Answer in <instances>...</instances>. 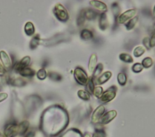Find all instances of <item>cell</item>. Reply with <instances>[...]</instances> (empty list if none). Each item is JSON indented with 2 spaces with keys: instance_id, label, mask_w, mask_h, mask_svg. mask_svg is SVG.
Segmentation results:
<instances>
[{
  "instance_id": "obj_39",
  "label": "cell",
  "mask_w": 155,
  "mask_h": 137,
  "mask_svg": "<svg viewBox=\"0 0 155 137\" xmlns=\"http://www.w3.org/2000/svg\"><path fill=\"white\" fill-rule=\"evenodd\" d=\"M0 137H5V136H4V135H2L1 133L0 132Z\"/></svg>"
},
{
  "instance_id": "obj_22",
  "label": "cell",
  "mask_w": 155,
  "mask_h": 137,
  "mask_svg": "<svg viewBox=\"0 0 155 137\" xmlns=\"http://www.w3.org/2000/svg\"><path fill=\"white\" fill-rule=\"evenodd\" d=\"M78 97L80 98H81V99H82L84 100H88L90 98V94L87 92L84 91V90H79V91H78Z\"/></svg>"
},
{
  "instance_id": "obj_24",
  "label": "cell",
  "mask_w": 155,
  "mask_h": 137,
  "mask_svg": "<svg viewBox=\"0 0 155 137\" xmlns=\"http://www.w3.org/2000/svg\"><path fill=\"white\" fill-rule=\"evenodd\" d=\"M39 42V36L38 34H36V36H33V37L30 41V48L31 49L35 48L38 45Z\"/></svg>"
},
{
  "instance_id": "obj_19",
  "label": "cell",
  "mask_w": 155,
  "mask_h": 137,
  "mask_svg": "<svg viewBox=\"0 0 155 137\" xmlns=\"http://www.w3.org/2000/svg\"><path fill=\"white\" fill-rule=\"evenodd\" d=\"M145 51V48L143 46H139L135 48L133 51V55L134 56L136 57H140Z\"/></svg>"
},
{
  "instance_id": "obj_40",
  "label": "cell",
  "mask_w": 155,
  "mask_h": 137,
  "mask_svg": "<svg viewBox=\"0 0 155 137\" xmlns=\"http://www.w3.org/2000/svg\"><path fill=\"white\" fill-rule=\"evenodd\" d=\"M153 13H154V16H155V6H154V10H153Z\"/></svg>"
},
{
  "instance_id": "obj_10",
  "label": "cell",
  "mask_w": 155,
  "mask_h": 137,
  "mask_svg": "<svg viewBox=\"0 0 155 137\" xmlns=\"http://www.w3.org/2000/svg\"><path fill=\"white\" fill-rule=\"evenodd\" d=\"M111 72L110 71H107L103 73L99 77H98L96 80V84H102L107 81L110 77H111Z\"/></svg>"
},
{
  "instance_id": "obj_8",
  "label": "cell",
  "mask_w": 155,
  "mask_h": 137,
  "mask_svg": "<svg viewBox=\"0 0 155 137\" xmlns=\"http://www.w3.org/2000/svg\"><path fill=\"white\" fill-rule=\"evenodd\" d=\"M30 60H31V59L29 56H25L23 57L19 62L16 63V64L14 66V69L16 71L19 72L20 70L25 68H27L30 64Z\"/></svg>"
},
{
  "instance_id": "obj_33",
  "label": "cell",
  "mask_w": 155,
  "mask_h": 137,
  "mask_svg": "<svg viewBox=\"0 0 155 137\" xmlns=\"http://www.w3.org/2000/svg\"><path fill=\"white\" fill-rule=\"evenodd\" d=\"M49 76H50V78H51L53 80L59 81V80H61V76L59 74H58L57 73H55V72L50 73Z\"/></svg>"
},
{
  "instance_id": "obj_12",
  "label": "cell",
  "mask_w": 155,
  "mask_h": 137,
  "mask_svg": "<svg viewBox=\"0 0 155 137\" xmlns=\"http://www.w3.org/2000/svg\"><path fill=\"white\" fill-rule=\"evenodd\" d=\"M108 25V23L107 17L105 13L104 12L101 13L100 15L99 26L102 30H105L107 28Z\"/></svg>"
},
{
  "instance_id": "obj_35",
  "label": "cell",
  "mask_w": 155,
  "mask_h": 137,
  "mask_svg": "<svg viewBox=\"0 0 155 137\" xmlns=\"http://www.w3.org/2000/svg\"><path fill=\"white\" fill-rule=\"evenodd\" d=\"M7 97H8V94L7 93H5V92L0 93V103L6 100Z\"/></svg>"
},
{
  "instance_id": "obj_28",
  "label": "cell",
  "mask_w": 155,
  "mask_h": 137,
  "mask_svg": "<svg viewBox=\"0 0 155 137\" xmlns=\"http://www.w3.org/2000/svg\"><path fill=\"white\" fill-rule=\"evenodd\" d=\"M37 77L39 79V80H44L47 77V72L45 70V69L44 68H41L39 70H38V71L37 72Z\"/></svg>"
},
{
  "instance_id": "obj_34",
  "label": "cell",
  "mask_w": 155,
  "mask_h": 137,
  "mask_svg": "<svg viewBox=\"0 0 155 137\" xmlns=\"http://www.w3.org/2000/svg\"><path fill=\"white\" fill-rule=\"evenodd\" d=\"M150 47L155 46V32L153 33L150 40Z\"/></svg>"
},
{
  "instance_id": "obj_38",
  "label": "cell",
  "mask_w": 155,
  "mask_h": 137,
  "mask_svg": "<svg viewBox=\"0 0 155 137\" xmlns=\"http://www.w3.org/2000/svg\"><path fill=\"white\" fill-rule=\"evenodd\" d=\"M93 137H99V136H98V135H97L96 133H94V134L93 135Z\"/></svg>"
},
{
  "instance_id": "obj_18",
  "label": "cell",
  "mask_w": 155,
  "mask_h": 137,
  "mask_svg": "<svg viewBox=\"0 0 155 137\" xmlns=\"http://www.w3.org/2000/svg\"><path fill=\"white\" fill-rule=\"evenodd\" d=\"M80 36L82 39H84L85 40H88L93 38V34L92 32L91 31H90L89 30L84 29V30H82Z\"/></svg>"
},
{
  "instance_id": "obj_14",
  "label": "cell",
  "mask_w": 155,
  "mask_h": 137,
  "mask_svg": "<svg viewBox=\"0 0 155 137\" xmlns=\"http://www.w3.org/2000/svg\"><path fill=\"white\" fill-rule=\"evenodd\" d=\"M18 72L23 77H32L35 74V70L28 67L20 70Z\"/></svg>"
},
{
  "instance_id": "obj_31",
  "label": "cell",
  "mask_w": 155,
  "mask_h": 137,
  "mask_svg": "<svg viewBox=\"0 0 155 137\" xmlns=\"http://www.w3.org/2000/svg\"><path fill=\"white\" fill-rule=\"evenodd\" d=\"M131 69H132V70H133V72L137 73V72H141V71L143 70V66L142 65V64L139 63H135V64H134V65H133Z\"/></svg>"
},
{
  "instance_id": "obj_17",
  "label": "cell",
  "mask_w": 155,
  "mask_h": 137,
  "mask_svg": "<svg viewBox=\"0 0 155 137\" xmlns=\"http://www.w3.org/2000/svg\"><path fill=\"white\" fill-rule=\"evenodd\" d=\"M85 11V19H87L88 20H93L96 19L97 13L93 10V9H86L84 10Z\"/></svg>"
},
{
  "instance_id": "obj_37",
  "label": "cell",
  "mask_w": 155,
  "mask_h": 137,
  "mask_svg": "<svg viewBox=\"0 0 155 137\" xmlns=\"http://www.w3.org/2000/svg\"><path fill=\"white\" fill-rule=\"evenodd\" d=\"M84 137H90V135L89 134L87 133V134H85V135L84 136Z\"/></svg>"
},
{
  "instance_id": "obj_29",
  "label": "cell",
  "mask_w": 155,
  "mask_h": 137,
  "mask_svg": "<svg viewBox=\"0 0 155 137\" xmlns=\"http://www.w3.org/2000/svg\"><path fill=\"white\" fill-rule=\"evenodd\" d=\"M103 69H104V66H103L102 63H100L97 64V65L96 66V68L94 69V71L93 73V77H97L99 75H100L101 73L102 72Z\"/></svg>"
},
{
  "instance_id": "obj_23",
  "label": "cell",
  "mask_w": 155,
  "mask_h": 137,
  "mask_svg": "<svg viewBox=\"0 0 155 137\" xmlns=\"http://www.w3.org/2000/svg\"><path fill=\"white\" fill-rule=\"evenodd\" d=\"M117 81L119 84L121 86L125 84L127 82V76L124 73L120 72L117 75Z\"/></svg>"
},
{
  "instance_id": "obj_4",
  "label": "cell",
  "mask_w": 155,
  "mask_h": 137,
  "mask_svg": "<svg viewBox=\"0 0 155 137\" xmlns=\"http://www.w3.org/2000/svg\"><path fill=\"white\" fill-rule=\"evenodd\" d=\"M136 14V11L135 9H130L120 14L117 18V22L119 24H124L128 19L133 18Z\"/></svg>"
},
{
  "instance_id": "obj_2",
  "label": "cell",
  "mask_w": 155,
  "mask_h": 137,
  "mask_svg": "<svg viewBox=\"0 0 155 137\" xmlns=\"http://www.w3.org/2000/svg\"><path fill=\"white\" fill-rule=\"evenodd\" d=\"M18 134V124L10 123L5 126L4 130V136L5 137H15Z\"/></svg>"
},
{
  "instance_id": "obj_15",
  "label": "cell",
  "mask_w": 155,
  "mask_h": 137,
  "mask_svg": "<svg viewBox=\"0 0 155 137\" xmlns=\"http://www.w3.org/2000/svg\"><path fill=\"white\" fill-rule=\"evenodd\" d=\"M96 63H97V57L96 55L94 54H93L89 60L88 62V70L90 72H92L94 70L95 67L96 66Z\"/></svg>"
},
{
  "instance_id": "obj_7",
  "label": "cell",
  "mask_w": 155,
  "mask_h": 137,
  "mask_svg": "<svg viewBox=\"0 0 155 137\" xmlns=\"http://www.w3.org/2000/svg\"><path fill=\"white\" fill-rule=\"evenodd\" d=\"M117 115V112L114 110H112L107 112L102 115L100 119V123L102 124H107L113 120Z\"/></svg>"
},
{
  "instance_id": "obj_1",
  "label": "cell",
  "mask_w": 155,
  "mask_h": 137,
  "mask_svg": "<svg viewBox=\"0 0 155 137\" xmlns=\"http://www.w3.org/2000/svg\"><path fill=\"white\" fill-rule=\"evenodd\" d=\"M53 13L59 21L65 22L68 19V14L65 8L61 4L58 3L53 8Z\"/></svg>"
},
{
  "instance_id": "obj_27",
  "label": "cell",
  "mask_w": 155,
  "mask_h": 137,
  "mask_svg": "<svg viewBox=\"0 0 155 137\" xmlns=\"http://www.w3.org/2000/svg\"><path fill=\"white\" fill-rule=\"evenodd\" d=\"M87 89L90 94H93V90L94 89V83L92 78H90V80H88L87 84Z\"/></svg>"
},
{
  "instance_id": "obj_13",
  "label": "cell",
  "mask_w": 155,
  "mask_h": 137,
  "mask_svg": "<svg viewBox=\"0 0 155 137\" xmlns=\"http://www.w3.org/2000/svg\"><path fill=\"white\" fill-rule=\"evenodd\" d=\"M90 4L94 8L100 10L105 11L107 10V5L99 1H90Z\"/></svg>"
},
{
  "instance_id": "obj_26",
  "label": "cell",
  "mask_w": 155,
  "mask_h": 137,
  "mask_svg": "<svg viewBox=\"0 0 155 137\" xmlns=\"http://www.w3.org/2000/svg\"><path fill=\"white\" fill-rule=\"evenodd\" d=\"M85 11L84 10L80 13V14L78 18V20H77L78 25L79 26L82 25L85 22Z\"/></svg>"
},
{
  "instance_id": "obj_3",
  "label": "cell",
  "mask_w": 155,
  "mask_h": 137,
  "mask_svg": "<svg viewBox=\"0 0 155 137\" xmlns=\"http://www.w3.org/2000/svg\"><path fill=\"white\" fill-rule=\"evenodd\" d=\"M74 78L77 82L82 85H85L88 81V76L86 72L81 68H76L74 71Z\"/></svg>"
},
{
  "instance_id": "obj_21",
  "label": "cell",
  "mask_w": 155,
  "mask_h": 137,
  "mask_svg": "<svg viewBox=\"0 0 155 137\" xmlns=\"http://www.w3.org/2000/svg\"><path fill=\"white\" fill-rule=\"evenodd\" d=\"M119 59L126 63H132L133 62V59L132 57L127 54V53H122L119 55Z\"/></svg>"
},
{
  "instance_id": "obj_36",
  "label": "cell",
  "mask_w": 155,
  "mask_h": 137,
  "mask_svg": "<svg viewBox=\"0 0 155 137\" xmlns=\"http://www.w3.org/2000/svg\"><path fill=\"white\" fill-rule=\"evenodd\" d=\"M5 68L4 67L3 65L0 62V76L4 75L5 74Z\"/></svg>"
},
{
  "instance_id": "obj_11",
  "label": "cell",
  "mask_w": 155,
  "mask_h": 137,
  "mask_svg": "<svg viewBox=\"0 0 155 137\" xmlns=\"http://www.w3.org/2000/svg\"><path fill=\"white\" fill-rule=\"evenodd\" d=\"M30 123L28 121L25 120L18 124V131L19 135H23L26 133L29 127Z\"/></svg>"
},
{
  "instance_id": "obj_5",
  "label": "cell",
  "mask_w": 155,
  "mask_h": 137,
  "mask_svg": "<svg viewBox=\"0 0 155 137\" xmlns=\"http://www.w3.org/2000/svg\"><path fill=\"white\" fill-rule=\"evenodd\" d=\"M112 88L113 86L102 93L101 97H100L101 101L103 103H107L114 99L116 96V91Z\"/></svg>"
},
{
  "instance_id": "obj_25",
  "label": "cell",
  "mask_w": 155,
  "mask_h": 137,
  "mask_svg": "<svg viewBox=\"0 0 155 137\" xmlns=\"http://www.w3.org/2000/svg\"><path fill=\"white\" fill-rule=\"evenodd\" d=\"M153 63V60H152L151 58H150V57H145L142 60V65L143 66V68H150V67H151L152 66Z\"/></svg>"
},
{
  "instance_id": "obj_30",
  "label": "cell",
  "mask_w": 155,
  "mask_h": 137,
  "mask_svg": "<svg viewBox=\"0 0 155 137\" xmlns=\"http://www.w3.org/2000/svg\"><path fill=\"white\" fill-rule=\"evenodd\" d=\"M102 93H103V88L101 86L95 87L93 92L94 95L97 98H100Z\"/></svg>"
},
{
  "instance_id": "obj_9",
  "label": "cell",
  "mask_w": 155,
  "mask_h": 137,
  "mask_svg": "<svg viewBox=\"0 0 155 137\" xmlns=\"http://www.w3.org/2000/svg\"><path fill=\"white\" fill-rule=\"evenodd\" d=\"M0 60L5 68H10L12 66V61L9 56L4 51H0Z\"/></svg>"
},
{
  "instance_id": "obj_32",
  "label": "cell",
  "mask_w": 155,
  "mask_h": 137,
  "mask_svg": "<svg viewBox=\"0 0 155 137\" xmlns=\"http://www.w3.org/2000/svg\"><path fill=\"white\" fill-rule=\"evenodd\" d=\"M24 80H25L18 78L13 80V84H14V86H24L25 84V82Z\"/></svg>"
},
{
  "instance_id": "obj_16",
  "label": "cell",
  "mask_w": 155,
  "mask_h": 137,
  "mask_svg": "<svg viewBox=\"0 0 155 137\" xmlns=\"http://www.w3.org/2000/svg\"><path fill=\"white\" fill-rule=\"evenodd\" d=\"M35 27L31 22H27L24 27V31L27 36H31L35 33Z\"/></svg>"
},
{
  "instance_id": "obj_20",
  "label": "cell",
  "mask_w": 155,
  "mask_h": 137,
  "mask_svg": "<svg viewBox=\"0 0 155 137\" xmlns=\"http://www.w3.org/2000/svg\"><path fill=\"white\" fill-rule=\"evenodd\" d=\"M138 21V17L136 16L135 18H133V19H130L129 21H128L126 24H125V27L127 28V29L128 30H130L132 28H134V27L135 26V25L136 24L137 22Z\"/></svg>"
},
{
  "instance_id": "obj_6",
  "label": "cell",
  "mask_w": 155,
  "mask_h": 137,
  "mask_svg": "<svg viewBox=\"0 0 155 137\" xmlns=\"http://www.w3.org/2000/svg\"><path fill=\"white\" fill-rule=\"evenodd\" d=\"M105 111V107L103 105L98 106L93 112L91 116V121L93 123H96L98 122L102 116Z\"/></svg>"
}]
</instances>
